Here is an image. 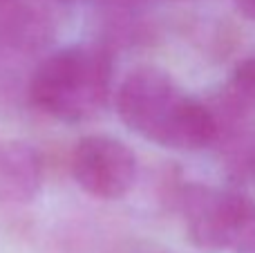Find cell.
Segmentation results:
<instances>
[{"mask_svg": "<svg viewBox=\"0 0 255 253\" xmlns=\"http://www.w3.org/2000/svg\"><path fill=\"white\" fill-rule=\"evenodd\" d=\"M226 103L238 112L255 108V56L240 63L226 85Z\"/></svg>", "mask_w": 255, "mask_h": 253, "instance_id": "8992f818", "label": "cell"}, {"mask_svg": "<svg viewBox=\"0 0 255 253\" xmlns=\"http://www.w3.org/2000/svg\"><path fill=\"white\" fill-rule=\"evenodd\" d=\"M45 182V159L27 141L0 143V215L20 218L40 195Z\"/></svg>", "mask_w": 255, "mask_h": 253, "instance_id": "5b68a950", "label": "cell"}, {"mask_svg": "<svg viewBox=\"0 0 255 253\" xmlns=\"http://www.w3.org/2000/svg\"><path fill=\"white\" fill-rule=\"evenodd\" d=\"M0 2H7V0H0Z\"/></svg>", "mask_w": 255, "mask_h": 253, "instance_id": "30bf717a", "label": "cell"}, {"mask_svg": "<svg viewBox=\"0 0 255 253\" xmlns=\"http://www.w3.org/2000/svg\"><path fill=\"white\" fill-rule=\"evenodd\" d=\"M229 249L233 253H255V200L249 195H242L240 200V211Z\"/></svg>", "mask_w": 255, "mask_h": 253, "instance_id": "52a82bcc", "label": "cell"}, {"mask_svg": "<svg viewBox=\"0 0 255 253\" xmlns=\"http://www.w3.org/2000/svg\"><path fill=\"white\" fill-rule=\"evenodd\" d=\"M115 108L134 134L170 150H202L220 134L217 117L152 65L136 67L121 81Z\"/></svg>", "mask_w": 255, "mask_h": 253, "instance_id": "6da1fadb", "label": "cell"}, {"mask_svg": "<svg viewBox=\"0 0 255 253\" xmlns=\"http://www.w3.org/2000/svg\"><path fill=\"white\" fill-rule=\"evenodd\" d=\"M242 193L220 191L190 184L179 193V211L186 238L202 251H222L231 247Z\"/></svg>", "mask_w": 255, "mask_h": 253, "instance_id": "277c9868", "label": "cell"}, {"mask_svg": "<svg viewBox=\"0 0 255 253\" xmlns=\"http://www.w3.org/2000/svg\"><path fill=\"white\" fill-rule=\"evenodd\" d=\"M70 173L76 186L97 200H121L132 191L139 175L136 155L112 134H88L70 155Z\"/></svg>", "mask_w": 255, "mask_h": 253, "instance_id": "3957f363", "label": "cell"}, {"mask_svg": "<svg viewBox=\"0 0 255 253\" xmlns=\"http://www.w3.org/2000/svg\"><path fill=\"white\" fill-rule=\"evenodd\" d=\"M115 56L103 40H79L43 54L27 79V103L67 126L90 124L112 97Z\"/></svg>", "mask_w": 255, "mask_h": 253, "instance_id": "7a4b0ae2", "label": "cell"}, {"mask_svg": "<svg viewBox=\"0 0 255 253\" xmlns=\"http://www.w3.org/2000/svg\"><path fill=\"white\" fill-rule=\"evenodd\" d=\"M249 168V173L255 177V141L251 143V148H249V152H247V164H244Z\"/></svg>", "mask_w": 255, "mask_h": 253, "instance_id": "9c48e42d", "label": "cell"}, {"mask_svg": "<svg viewBox=\"0 0 255 253\" xmlns=\"http://www.w3.org/2000/svg\"><path fill=\"white\" fill-rule=\"evenodd\" d=\"M235 2H238L240 11H242L244 16H249L255 20V0H235Z\"/></svg>", "mask_w": 255, "mask_h": 253, "instance_id": "ba28073f", "label": "cell"}]
</instances>
